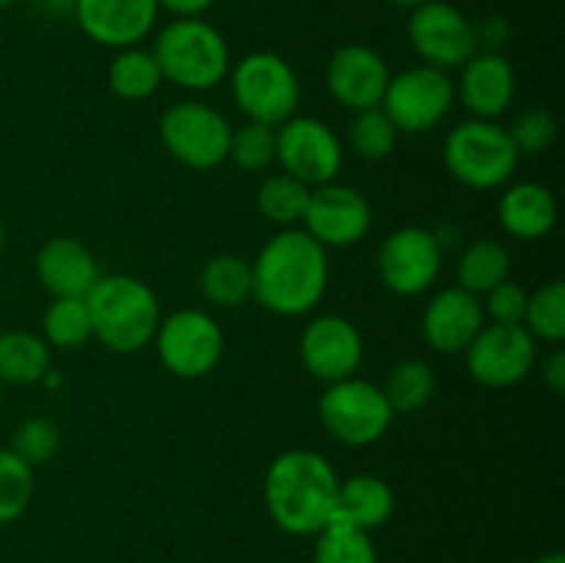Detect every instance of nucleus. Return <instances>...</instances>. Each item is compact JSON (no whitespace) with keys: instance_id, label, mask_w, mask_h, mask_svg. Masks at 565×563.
Instances as JSON below:
<instances>
[{"instance_id":"f257e3e1","label":"nucleus","mask_w":565,"mask_h":563,"mask_svg":"<svg viewBox=\"0 0 565 563\" xmlns=\"http://www.w3.org/2000/svg\"><path fill=\"white\" fill-rule=\"evenodd\" d=\"M252 298L268 312L298 318L312 312L329 287V248L307 230H279L252 263Z\"/></svg>"},{"instance_id":"f03ea898","label":"nucleus","mask_w":565,"mask_h":563,"mask_svg":"<svg viewBox=\"0 0 565 563\" xmlns=\"http://www.w3.org/2000/svg\"><path fill=\"white\" fill-rule=\"evenodd\" d=\"M340 478L320 453L285 450L265 472V508L279 530L290 535H318L337 513Z\"/></svg>"},{"instance_id":"7ed1b4c3","label":"nucleus","mask_w":565,"mask_h":563,"mask_svg":"<svg viewBox=\"0 0 565 563\" xmlns=\"http://www.w3.org/2000/svg\"><path fill=\"white\" fill-rule=\"evenodd\" d=\"M94 340L114 353H138L158 331L160 301L147 282L127 274L99 276L86 296Z\"/></svg>"},{"instance_id":"20e7f679","label":"nucleus","mask_w":565,"mask_h":563,"mask_svg":"<svg viewBox=\"0 0 565 563\" xmlns=\"http://www.w3.org/2000/svg\"><path fill=\"white\" fill-rule=\"evenodd\" d=\"M163 81L185 92H210L230 77L232 55L224 33L202 17H177L152 44Z\"/></svg>"},{"instance_id":"39448f33","label":"nucleus","mask_w":565,"mask_h":563,"mask_svg":"<svg viewBox=\"0 0 565 563\" xmlns=\"http://www.w3.org/2000/svg\"><path fill=\"white\" fill-rule=\"evenodd\" d=\"M441 158L452 180L472 191H491L511 180L522 155L500 121L467 119L447 132Z\"/></svg>"},{"instance_id":"423d86ee","label":"nucleus","mask_w":565,"mask_h":563,"mask_svg":"<svg viewBox=\"0 0 565 563\" xmlns=\"http://www.w3.org/2000/svg\"><path fill=\"white\" fill-rule=\"evenodd\" d=\"M232 97L248 121L279 127L292 119L301 105V83L285 55L254 50L230 70Z\"/></svg>"},{"instance_id":"0eeeda50","label":"nucleus","mask_w":565,"mask_h":563,"mask_svg":"<svg viewBox=\"0 0 565 563\" xmlns=\"http://www.w3.org/2000/svg\"><path fill=\"white\" fill-rule=\"evenodd\" d=\"M318 417L329 436L348 447L375 445L395 423V412L384 397V390L359 375L326 384L318 401Z\"/></svg>"},{"instance_id":"6e6552de","label":"nucleus","mask_w":565,"mask_h":563,"mask_svg":"<svg viewBox=\"0 0 565 563\" xmlns=\"http://www.w3.org/2000/svg\"><path fill=\"white\" fill-rule=\"evenodd\" d=\"M232 130L221 110L202 99H182L160 116V144L166 152L193 171H213L230 158Z\"/></svg>"},{"instance_id":"1a4fd4ad","label":"nucleus","mask_w":565,"mask_h":563,"mask_svg":"<svg viewBox=\"0 0 565 563\" xmlns=\"http://www.w3.org/2000/svg\"><path fill=\"white\" fill-rule=\"evenodd\" d=\"M152 342L160 364L185 381L210 375L224 357V331L204 309H177L160 318Z\"/></svg>"},{"instance_id":"9d476101","label":"nucleus","mask_w":565,"mask_h":563,"mask_svg":"<svg viewBox=\"0 0 565 563\" xmlns=\"http://www.w3.org/2000/svg\"><path fill=\"white\" fill-rule=\"evenodd\" d=\"M452 105H456V83L450 72L417 64L390 77L381 108L397 132L423 136L450 116Z\"/></svg>"},{"instance_id":"9b49d317","label":"nucleus","mask_w":565,"mask_h":563,"mask_svg":"<svg viewBox=\"0 0 565 563\" xmlns=\"http://www.w3.org/2000/svg\"><path fill=\"white\" fill-rule=\"evenodd\" d=\"M469 375L489 390H508L539 364V340L522 323H486L463 351Z\"/></svg>"},{"instance_id":"f8f14e48","label":"nucleus","mask_w":565,"mask_h":563,"mask_svg":"<svg viewBox=\"0 0 565 563\" xmlns=\"http://www.w3.org/2000/svg\"><path fill=\"white\" fill-rule=\"evenodd\" d=\"M445 263V246L434 230L425 226H401L384 237L375 257L381 285L403 298L430 290L439 279Z\"/></svg>"},{"instance_id":"ddd939ff","label":"nucleus","mask_w":565,"mask_h":563,"mask_svg":"<svg viewBox=\"0 0 565 563\" xmlns=\"http://www.w3.org/2000/svg\"><path fill=\"white\" fill-rule=\"evenodd\" d=\"M342 141L326 121L315 116H292L276 127V163L303 185L334 182L342 169Z\"/></svg>"},{"instance_id":"4468645a","label":"nucleus","mask_w":565,"mask_h":563,"mask_svg":"<svg viewBox=\"0 0 565 563\" xmlns=\"http://www.w3.org/2000/svg\"><path fill=\"white\" fill-rule=\"evenodd\" d=\"M408 42L423 64L436 66L441 72L461 70L475 53V22L445 0H430L419 9L408 11Z\"/></svg>"},{"instance_id":"2eb2a0df","label":"nucleus","mask_w":565,"mask_h":563,"mask_svg":"<svg viewBox=\"0 0 565 563\" xmlns=\"http://www.w3.org/2000/svg\"><path fill=\"white\" fill-rule=\"evenodd\" d=\"M301 224V230H307L323 248H348L367 237L373 226V208L356 188L326 182L309 193Z\"/></svg>"},{"instance_id":"dca6fc26","label":"nucleus","mask_w":565,"mask_h":563,"mask_svg":"<svg viewBox=\"0 0 565 563\" xmlns=\"http://www.w3.org/2000/svg\"><path fill=\"white\" fill-rule=\"evenodd\" d=\"M298 353L307 373L323 384L351 379L364 359L362 331L342 315H320L301 331Z\"/></svg>"},{"instance_id":"f3484780","label":"nucleus","mask_w":565,"mask_h":563,"mask_svg":"<svg viewBox=\"0 0 565 563\" xmlns=\"http://www.w3.org/2000/svg\"><path fill=\"white\" fill-rule=\"evenodd\" d=\"M390 77L392 70L386 59L367 44H342L326 66L329 94L351 114L381 108Z\"/></svg>"},{"instance_id":"a211bd4d","label":"nucleus","mask_w":565,"mask_h":563,"mask_svg":"<svg viewBox=\"0 0 565 563\" xmlns=\"http://www.w3.org/2000/svg\"><path fill=\"white\" fill-rule=\"evenodd\" d=\"M486 326V312L480 296H472L463 287L452 285L436 293L423 309L419 331L430 351L445 353H463L469 342L480 334Z\"/></svg>"},{"instance_id":"6ab92c4d","label":"nucleus","mask_w":565,"mask_h":563,"mask_svg":"<svg viewBox=\"0 0 565 563\" xmlns=\"http://www.w3.org/2000/svg\"><path fill=\"white\" fill-rule=\"evenodd\" d=\"M158 0H75L81 31L103 47H136L158 22Z\"/></svg>"},{"instance_id":"aec40b11","label":"nucleus","mask_w":565,"mask_h":563,"mask_svg":"<svg viewBox=\"0 0 565 563\" xmlns=\"http://www.w3.org/2000/svg\"><path fill=\"white\" fill-rule=\"evenodd\" d=\"M456 83V99L472 119L497 121L516 97V72L502 53H478L461 66Z\"/></svg>"},{"instance_id":"412c9836","label":"nucleus","mask_w":565,"mask_h":563,"mask_svg":"<svg viewBox=\"0 0 565 563\" xmlns=\"http://www.w3.org/2000/svg\"><path fill=\"white\" fill-rule=\"evenodd\" d=\"M36 276L53 298H86L103 274L86 243L55 235L39 248Z\"/></svg>"},{"instance_id":"4be33fe9","label":"nucleus","mask_w":565,"mask_h":563,"mask_svg":"<svg viewBox=\"0 0 565 563\" xmlns=\"http://www.w3.org/2000/svg\"><path fill=\"white\" fill-rule=\"evenodd\" d=\"M497 219H500L502 230L516 241H541L557 224V199L541 182H516L502 191Z\"/></svg>"},{"instance_id":"5701e85b","label":"nucleus","mask_w":565,"mask_h":563,"mask_svg":"<svg viewBox=\"0 0 565 563\" xmlns=\"http://www.w3.org/2000/svg\"><path fill=\"white\" fill-rule=\"evenodd\" d=\"M392 513H395V491L384 478L362 472L340 480L334 519L370 533L390 522Z\"/></svg>"},{"instance_id":"b1692460","label":"nucleus","mask_w":565,"mask_h":563,"mask_svg":"<svg viewBox=\"0 0 565 563\" xmlns=\"http://www.w3.org/2000/svg\"><path fill=\"white\" fill-rule=\"evenodd\" d=\"M50 346L33 331L11 329L0 334V384H39L50 375Z\"/></svg>"},{"instance_id":"393cba45","label":"nucleus","mask_w":565,"mask_h":563,"mask_svg":"<svg viewBox=\"0 0 565 563\" xmlns=\"http://www.w3.org/2000/svg\"><path fill=\"white\" fill-rule=\"evenodd\" d=\"M252 263L241 254H215L199 274V293L218 309H235L252 301Z\"/></svg>"},{"instance_id":"a878e982","label":"nucleus","mask_w":565,"mask_h":563,"mask_svg":"<svg viewBox=\"0 0 565 563\" xmlns=\"http://www.w3.org/2000/svg\"><path fill=\"white\" fill-rule=\"evenodd\" d=\"M163 83V72H160L152 50H143L138 44L116 50L108 66V88L116 97L125 103H141V99L152 97Z\"/></svg>"},{"instance_id":"bb28decb","label":"nucleus","mask_w":565,"mask_h":563,"mask_svg":"<svg viewBox=\"0 0 565 563\" xmlns=\"http://www.w3.org/2000/svg\"><path fill=\"white\" fill-rule=\"evenodd\" d=\"M458 287L472 296H486L500 282L511 279V254L500 241H475L458 257Z\"/></svg>"},{"instance_id":"cd10ccee","label":"nucleus","mask_w":565,"mask_h":563,"mask_svg":"<svg viewBox=\"0 0 565 563\" xmlns=\"http://www.w3.org/2000/svg\"><path fill=\"white\" fill-rule=\"evenodd\" d=\"M309 193H312V188L303 185L296 177L279 171V174L265 177L263 185H259L257 210L270 224L281 226V230H292L307 215Z\"/></svg>"},{"instance_id":"c85d7f7f","label":"nucleus","mask_w":565,"mask_h":563,"mask_svg":"<svg viewBox=\"0 0 565 563\" xmlns=\"http://www.w3.org/2000/svg\"><path fill=\"white\" fill-rule=\"evenodd\" d=\"M384 397L395 414H414L430 403L436 392V375L425 359H403L384 381Z\"/></svg>"},{"instance_id":"c756f323","label":"nucleus","mask_w":565,"mask_h":563,"mask_svg":"<svg viewBox=\"0 0 565 563\" xmlns=\"http://www.w3.org/2000/svg\"><path fill=\"white\" fill-rule=\"evenodd\" d=\"M42 331L50 348L72 351V348L86 346L94 337L86 298H53L44 309Z\"/></svg>"},{"instance_id":"7c9ffc66","label":"nucleus","mask_w":565,"mask_h":563,"mask_svg":"<svg viewBox=\"0 0 565 563\" xmlns=\"http://www.w3.org/2000/svg\"><path fill=\"white\" fill-rule=\"evenodd\" d=\"M312 563H379V550L364 530L331 519L315 535Z\"/></svg>"},{"instance_id":"2f4dec72","label":"nucleus","mask_w":565,"mask_h":563,"mask_svg":"<svg viewBox=\"0 0 565 563\" xmlns=\"http://www.w3.org/2000/svg\"><path fill=\"white\" fill-rule=\"evenodd\" d=\"M524 329L535 340L561 346L565 340V285L563 282H546L539 290L527 296V309H524Z\"/></svg>"},{"instance_id":"473e14b6","label":"nucleus","mask_w":565,"mask_h":563,"mask_svg":"<svg viewBox=\"0 0 565 563\" xmlns=\"http://www.w3.org/2000/svg\"><path fill=\"white\" fill-rule=\"evenodd\" d=\"M397 127L392 125L384 108H370L353 114L351 125H348V144L353 152L364 160H384L395 152L397 147Z\"/></svg>"},{"instance_id":"72a5a7b5","label":"nucleus","mask_w":565,"mask_h":563,"mask_svg":"<svg viewBox=\"0 0 565 563\" xmlns=\"http://www.w3.org/2000/svg\"><path fill=\"white\" fill-rule=\"evenodd\" d=\"M33 467H28L11 447H0V524L17 522L33 500Z\"/></svg>"},{"instance_id":"f704fd0d","label":"nucleus","mask_w":565,"mask_h":563,"mask_svg":"<svg viewBox=\"0 0 565 563\" xmlns=\"http://www.w3.org/2000/svg\"><path fill=\"white\" fill-rule=\"evenodd\" d=\"M246 174L270 169L276 163V127L246 121L243 127L232 130L230 158Z\"/></svg>"},{"instance_id":"c9c22d12","label":"nucleus","mask_w":565,"mask_h":563,"mask_svg":"<svg viewBox=\"0 0 565 563\" xmlns=\"http://www.w3.org/2000/svg\"><path fill=\"white\" fill-rule=\"evenodd\" d=\"M61 431L53 419L47 417H28L22 419L11 436V450L28 464V467H42L58 453Z\"/></svg>"},{"instance_id":"e433bc0d","label":"nucleus","mask_w":565,"mask_h":563,"mask_svg":"<svg viewBox=\"0 0 565 563\" xmlns=\"http://www.w3.org/2000/svg\"><path fill=\"white\" fill-rule=\"evenodd\" d=\"M505 130L519 155H541L555 144L557 119L550 108H527Z\"/></svg>"},{"instance_id":"4c0bfd02","label":"nucleus","mask_w":565,"mask_h":563,"mask_svg":"<svg viewBox=\"0 0 565 563\" xmlns=\"http://www.w3.org/2000/svg\"><path fill=\"white\" fill-rule=\"evenodd\" d=\"M527 296L530 293L519 282H500L494 290L486 293V320H491V323H522L524 309H527Z\"/></svg>"},{"instance_id":"58836bf2","label":"nucleus","mask_w":565,"mask_h":563,"mask_svg":"<svg viewBox=\"0 0 565 563\" xmlns=\"http://www.w3.org/2000/svg\"><path fill=\"white\" fill-rule=\"evenodd\" d=\"M475 39H478V50L483 53H500L511 39V25L505 17H486V20L475 22Z\"/></svg>"},{"instance_id":"ea45409f","label":"nucleus","mask_w":565,"mask_h":563,"mask_svg":"<svg viewBox=\"0 0 565 563\" xmlns=\"http://www.w3.org/2000/svg\"><path fill=\"white\" fill-rule=\"evenodd\" d=\"M544 384L550 386L555 395H563L565 392V351L563 348H555V351L544 359Z\"/></svg>"},{"instance_id":"a19ab883","label":"nucleus","mask_w":565,"mask_h":563,"mask_svg":"<svg viewBox=\"0 0 565 563\" xmlns=\"http://www.w3.org/2000/svg\"><path fill=\"white\" fill-rule=\"evenodd\" d=\"M218 0H158V9H166L174 17H202Z\"/></svg>"},{"instance_id":"79ce46f5","label":"nucleus","mask_w":565,"mask_h":563,"mask_svg":"<svg viewBox=\"0 0 565 563\" xmlns=\"http://www.w3.org/2000/svg\"><path fill=\"white\" fill-rule=\"evenodd\" d=\"M390 6H395V9H403V11H414L419 9V6L430 3V0H386Z\"/></svg>"},{"instance_id":"37998d69","label":"nucleus","mask_w":565,"mask_h":563,"mask_svg":"<svg viewBox=\"0 0 565 563\" xmlns=\"http://www.w3.org/2000/svg\"><path fill=\"white\" fill-rule=\"evenodd\" d=\"M533 563H565V555H563L561 550H555V552H544V555L535 557Z\"/></svg>"},{"instance_id":"c03bdc74","label":"nucleus","mask_w":565,"mask_h":563,"mask_svg":"<svg viewBox=\"0 0 565 563\" xmlns=\"http://www.w3.org/2000/svg\"><path fill=\"white\" fill-rule=\"evenodd\" d=\"M3 246H6V226L3 221H0V252H3Z\"/></svg>"},{"instance_id":"a18cd8bd","label":"nucleus","mask_w":565,"mask_h":563,"mask_svg":"<svg viewBox=\"0 0 565 563\" xmlns=\"http://www.w3.org/2000/svg\"><path fill=\"white\" fill-rule=\"evenodd\" d=\"M17 0H0V11H6V9H11V6H14Z\"/></svg>"},{"instance_id":"49530a36","label":"nucleus","mask_w":565,"mask_h":563,"mask_svg":"<svg viewBox=\"0 0 565 563\" xmlns=\"http://www.w3.org/2000/svg\"><path fill=\"white\" fill-rule=\"evenodd\" d=\"M0 406H3V384H0Z\"/></svg>"},{"instance_id":"de8ad7c7","label":"nucleus","mask_w":565,"mask_h":563,"mask_svg":"<svg viewBox=\"0 0 565 563\" xmlns=\"http://www.w3.org/2000/svg\"><path fill=\"white\" fill-rule=\"evenodd\" d=\"M42 3H53V0H42Z\"/></svg>"}]
</instances>
